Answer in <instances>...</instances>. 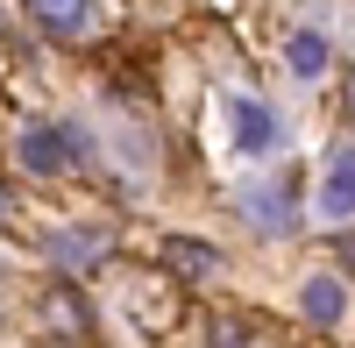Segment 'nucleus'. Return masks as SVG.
<instances>
[{
  "mask_svg": "<svg viewBox=\"0 0 355 348\" xmlns=\"http://www.w3.org/2000/svg\"><path fill=\"white\" fill-rule=\"evenodd\" d=\"M85 157V135L64 128V121H28L15 135V164L28 171V178H57V171H71Z\"/></svg>",
  "mask_w": 355,
  "mask_h": 348,
  "instance_id": "obj_1",
  "label": "nucleus"
},
{
  "mask_svg": "<svg viewBox=\"0 0 355 348\" xmlns=\"http://www.w3.org/2000/svg\"><path fill=\"white\" fill-rule=\"evenodd\" d=\"M43 256L57 270H100L114 256V235H107V227H57V235L43 242Z\"/></svg>",
  "mask_w": 355,
  "mask_h": 348,
  "instance_id": "obj_2",
  "label": "nucleus"
},
{
  "mask_svg": "<svg viewBox=\"0 0 355 348\" xmlns=\"http://www.w3.org/2000/svg\"><path fill=\"white\" fill-rule=\"evenodd\" d=\"M227 121H234V142H242L249 157H270L277 142H284L277 107H263V100H234V107H227Z\"/></svg>",
  "mask_w": 355,
  "mask_h": 348,
  "instance_id": "obj_3",
  "label": "nucleus"
},
{
  "mask_svg": "<svg viewBox=\"0 0 355 348\" xmlns=\"http://www.w3.org/2000/svg\"><path fill=\"white\" fill-rule=\"evenodd\" d=\"M43 327H50V334H64V341H78L85 327H93V306H85L71 284H57V292H43Z\"/></svg>",
  "mask_w": 355,
  "mask_h": 348,
  "instance_id": "obj_4",
  "label": "nucleus"
},
{
  "mask_svg": "<svg viewBox=\"0 0 355 348\" xmlns=\"http://www.w3.org/2000/svg\"><path fill=\"white\" fill-rule=\"evenodd\" d=\"M28 15H36L43 36H85V21H93V0H28Z\"/></svg>",
  "mask_w": 355,
  "mask_h": 348,
  "instance_id": "obj_5",
  "label": "nucleus"
},
{
  "mask_svg": "<svg viewBox=\"0 0 355 348\" xmlns=\"http://www.w3.org/2000/svg\"><path fill=\"white\" fill-rule=\"evenodd\" d=\"M164 263H171L178 277H214V270H220V249L199 242V235H171V242H164Z\"/></svg>",
  "mask_w": 355,
  "mask_h": 348,
  "instance_id": "obj_6",
  "label": "nucleus"
},
{
  "mask_svg": "<svg viewBox=\"0 0 355 348\" xmlns=\"http://www.w3.org/2000/svg\"><path fill=\"white\" fill-rule=\"evenodd\" d=\"M299 306H306V320H313V327H334L341 313H348V292H341V277H306Z\"/></svg>",
  "mask_w": 355,
  "mask_h": 348,
  "instance_id": "obj_7",
  "label": "nucleus"
},
{
  "mask_svg": "<svg viewBox=\"0 0 355 348\" xmlns=\"http://www.w3.org/2000/svg\"><path fill=\"white\" fill-rule=\"evenodd\" d=\"M320 207H327V214H355V150H341L334 164H327V185H320Z\"/></svg>",
  "mask_w": 355,
  "mask_h": 348,
  "instance_id": "obj_8",
  "label": "nucleus"
},
{
  "mask_svg": "<svg viewBox=\"0 0 355 348\" xmlns=\"http://www.w3.org/2000/svg\"><path fill=\"white\" fill-rule=\"evenodd\" d=\"M284 57H291V71H299V78H320V71H327V36H313V28H299Z\"/></svg>",
  "mask_w": 355,
  "mask_h": 348,
  "instance_id": "obj_9",
  "label": "nucleus"
},
{
  "mask_svg": "<svg viewBox=\"0 0 355 348\" xmlns=\"http://www.w3.org/2000/svg\"><path fill=\"white\" fill-rule=\"evenodd\" d=\"M249 214H256V220H270V227H291V199H284V192H270V199L256 192V199H249Z\"/></svg>",
  "mask_w": 355,
  "mask_h": 348,
  "instance_id": "obj_10",
  "label": "nucleus"
},
{
  "mask_svg": "<svg viewBox=\"0 0 355 348\" xmlns=\"http://www.w3.org/2000/svg\"><path fill=\"white\" fill-rule=\"evenodd\" d=\"M206 348H249V334L234 320H214V327H206Z\"/></svg>",
  "mask_w": 355,
  "mask_h": 348,
  "instance_id": "obj_11",
  "label": "nucleus"
},
{
  "mask_svg": "<svg viewBox=\"0 0 355 348\" xmlns=\"http://www.w3.org/2000/svg\"><path fill=\"white\" fill-rule=\"evenodd\" d=\"M341 107H348V121H355V71L341 78Z\"/></svg>",
  "mask_w": 355,
  "mask_h": 348,
  "instance_id": "obj_12",
  "label": "nucleus"
},
{
  "mask_svg": "<svg viewBox=\"0 0 355 348\" xmlns=\"http://www.w3.org/2000/svg\"><path fill=\"white\" fill-rule=\"evenodd\" d=\"M0 207H8V192H0Z\"/></svg>",
  "mask_w": 355,
  "mask_h": 348,
  "instance_id": "obj_13",
  "label": "nucleus"
}]
</instances>
